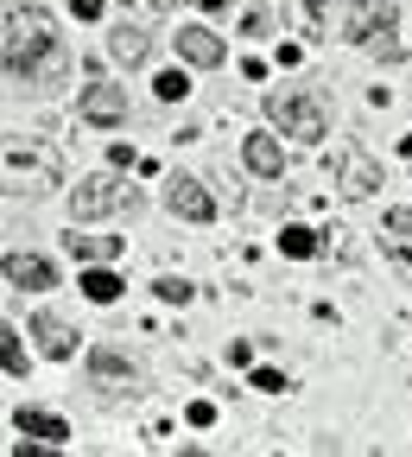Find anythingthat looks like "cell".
I'll return each mask as SVG.
<instances>
[{
  "label": "cell",
  "mask_w": 412,
  "mask_h": 457,
  "mask_svg": "<svg viewBox=\"0 0 412 457\" xmlns=\"http://www.w3.org/2000/svg\"><path fill=\"white\" fill-rule=\"evenodd\" d=\"M64 77H70V45L51 26V13L45 7H13L7 13V83L45 96Z\"/></svg>",
  "instance_id": "obj_1"
},
{
  "label": "cell",
  "mask_w": 412,
  "mask_h": 457,
  "mask_svg": "<svg viewBox=\"0 0 412 457\" xmlns=\"http://www.w3.org/2000/svg\"><path fill=\"white\" fill-rule=\"evenodd\" d=\"M267 114H273V128H279V134H292L299 146H317V140L330 134L324 102H317L311 89H273V96H267Z\"/></svg>",
  "instance_id": "obj_2"
},
{
  "label": "cell",
  "mask_w": 412,
  "mask_h": 457,
  "mask_svg": "<svg viewBox=\"0 0 412 457\" xmlns=\"http://www.w3.org/2000/svg\"><path fill=\"white\" fill-rule=\"evenodd\" d=\"M342 26H349V38H356V45H368L375 57H387V64H400V38H393L400 13H393V7H381V0H356Z\"/></svg>",
  "instance_id": "obj_3"
},
{
  "label": "cell",
  "mask_w": 412,
  "mask_h": 457,
  "mask_svg": "<svg viewBox=\"0 0 412 457\" xmlns=\"http://www.w3.org/2000/svg\"><path fill=\"white\" fill-rule=\"evenodd\" d=\"M121 204H134V191L121 179H108V171H95V179H83L70 191V222H102V216H114Z\"/></svg>",
  "instance_id": "obj_4"
},
{
  "label": "cell",
  "mask_w": 412,
  "mask_h": 457,
  "mask_svg": "<svg viewBox=\"0 0 412 457\" xmlns=\"http://www.w3.org/2000/svg\"><path fill=\"white\" fill-rule=\"evenodd\" d=\"M51 185H57V159H51V153L7 146V191H26V197H38V191H51Z\"/></svg>",
  "instance_id": "obj_5"
},
{
  "label": "cell",
  "mask_w": 412,
  "mask_h": 457,
  "mask_svg": "<svg viewBox=\"0 0 412 457\" xmlns=\"http://www.w3.org/2000/svg\"><path fill=\"white\" fill-rule=\"evenodd\" d=\"M77 114H83L89 128H121L128 121V89L121 83H89L77 96Z\"/></svg>",
  "instance_id": "obj_6"
},
{
  "label": "cell",
  "mask_w": 412,
  "mask_h": 457,
  "mask_svg": "<svg viewBox=\"0 0 412 457\" xmlns=\"http://www.w3.org/2000/svg\"><path fill=\"white\" fill-rule=\"evenodd\" d=\"M165 210L185 216V222H210V216H216V197H210L197 179H185V171H178V179H165Z\"/></svg>",
  "instance_id": "obj_7"
},
{
  "label": "cell",
  "mask_w": 412,
  "mask_h": 457,
  "mask_svg": "<svg viewBox=\"0 0 412 457\" xmlns=\"http://www.w3.org/2000/svg\"><path fill=\"white\" fill-rule=\"evenodd\" d=\"M89 375H95V387H102V394H134V387H140V369H134L121 350H108V343L89 356Z\"/></svg>",
  "instance_id": "obj_8"
},
{
  "label": "cell",
  "mask_w": 412,
  "mask_h": 457,
  "mask_svg": "<svg viewBox=\"0 0 412 457\" xmlns=\"http://www.w3.org/2000/svg\"><path fill=\"white\" fill-rule=\"evenodd\" d=\"M336 179H342L349 197H368V191L381 185V165H375L362 146H342V153H336Z\"/></svg>",
  "instance_id": "obj_9"
},
{
  "label": "cell",
  "mask_w": 412,
  "mask_h": 457,
  "mask_svg": "<svg viewBox=\"0 0 412 457\" xmlns=\"http://www.w3.org/2000/svg\"><path fill=\"white\" fill-rule=\"evenodd\" d=\"M178 57H185V64H197V71H216L222 57H228V45H222L210 26H178Z\"/></svg>",
  "instance_id": "obj_10"
},
{
  "label": "cell",
  "mask_w": 412,
  "mask_h": 457,
  "mask_svg": "<svg viewBox=\"0 0 412 457\" xmlns=\"http://www.w3.org/2000/svg\"><path fill=\"white\" fill-rule=\"evenodd\" d=\"M32 337H38V350H45L51 362H70V356H77V330H70L64 318H51V312L32 318Z\"/></svg>",
  "instance_id": "obj_11"
},
{
  "label": "cell",
  "mask_w": 412,
  "mask_h": 457,
  "mask_svg": "<svg viewBox=\"0 0 412 457\" xmlns=\"http://www.w3.org/2000/svg\"><path fill=\"white\" fill-rule=\"evenodd\" d=\"M108 51H114V64H146V57H152V32L146 26H114L108 32Z\"/></svg>",
  "instance_id": "obj_12"
},
{
  "label": "cell",
  "mask_w": 412,
  "mask_h": 457,
  "mask_svg": "<svg viewBox=\"0 0 412 457\" xmlns=\"http://www.w3.org/2000/svg\"><path fill=\"white\" fill-rule=\"evenodd\" d=\"M242 159H248V171H254V179H279V171H285V146H279L273 134H248Z\"/></svg>",
  "instance_id": "obj_13"
},
{
  "label": "cell",
  "mask_w": 412,
  "mask_h": 457,
  "mask_svg": "<svg viewBox=\"0 0 412 457\" xmlns=\"http://www.w3.org/2000/svg\"><path fill=\"white\" fill-rule=\"evenodd\" d=\"M7 286H26V293H51L57 273H51V261H38V254H7Z\"/></svg>",
  "instance_id": "obj_14"
},
{
  "label": "cell",
  "mask_w": 412,
  "mask_h": 457,
  "mask_svg": "<svg viewBox=\"0 0 412 457\" xmlns=\"http://www.w3.org/2000/svg\"><path fill=\"white\" fill-rule=\"evenodd\" d=\"M13 426H20V438H38V445H64V438H70L64 420H57V413H38V407H20Z\"/></svg>",
  "instance_id": "obj_15"
},
{
  "label": "cell",
  "mask_w": 412,
  "mask_h": 457,
  "mask_svg": "<svg viewBox=\"0 0 412 457\" xmlns=\"http://www.w3.org/2000/svg\"><path fill=\"white\" fill-rule=\"evenodd\" d=\"M77 286H83V299H89V305H114V299H121V279H114L102 261H89V273H83Z\"/></svg>",
  "instance_id": "obj_16"
},
{
  "label": "cell",
  "mask_w": 412,
  "mask_h": 457,
  "mask_svg": "<svg viewBox=\"0 0 412 457\" xmlns=\"http://www.w3.org/2000/svg\"><path fill=\"white\" fill-rule=\"evenodd\" d=\"M70 254L77 261H114V254H121V236H77V228H70Z\"/></svg>",
  "instance_id": "obj_17"
},
{
  "label": "cell",
  "mask_w": 412,
  "mask_h": 457,
  "mask_svg": "<svg viewBox=\"0 0 412 457\" xmlns=\"http://www.w3.org/2000/svg\"><path fill=\"white\" fill-rule=\"evenodd\" d=\"M279 248H285L292 261H311V254H317V236H311L305 222H292V228H279Z\"/></svg>",
  "instance_id": "obj_18"
},
{
  "label": "cell",
  "mask_w": 412,
  "mask_h": 457,
  "mask_svg": "<svg viewBox=\"0 0 412 457\" xmlns=\"http://www.w3.org/2000/svg\"><path fill=\"white\" fill-rule=\"evenodd\" d=\"M0 362H7V375H13V381L26 375V343H20V330H13V324H0Z\"/></svg>",
  "instance_id": "obj_19"
},
{
  "label": "cell",
  "mask_w": 412,
  "mask_h": 457,
  "mask_svg": "<svg viewBox=\"0 0 412 457\" xmlns=\"http://www.w3.org/2000/svg\"><path fill=\"white\" fill-rule=\"evenodd\" d=\"M185 89H191L185 71H165V77H159V96H165V102H185Z\"/></svg>",
  "instance_id": "obj_20"
},
{
  "label": "cell",
  "mask_w": 412,
  "mask_h": 457,
  "mask_svg": "<svg viewBox=\"0 0 412 457\" xmlns=\"http://www.w3.org/2000/svg\"><path fill=\"white\" fill-rule=\"evenodd\" d=\"M152 293H159V299H171V305H185V299H191V286H185V279H159Z\"/></svg>",
  "instance_id": "obj_21"
},
{
  "label": "cell",
  "mask_w": 412,
  "mask_h": 457,
  "mask_svg": "<svg viewBox=\"0 0 412 457\" xmlns=\"http://www.w3.org/2000/svg\"><path fill=\"white\" fill-rule=\"evenodd\" d=\"M254 387H260V394H279V387H285V375H273V369H254Z\"/></svg>",
  "instance_id": "obj_22"
},
{
  "label": "cell",
  "mask_w": 412,
  "mask_h": 457,
  "mask_svg": "<svg viewBox=\"0 0 412 457\" xmlns=\"http://www.w3.org/2000/svg\"><path fill=\"white\" fill-rule=\"evenodd\" d=\"M387 228L393 236H412V210H387Z\"/></svg>",
  "instance_id": "obj_23"
},
{
  "label": "cell",
  "mask_w": 412,
  "mask_h": 457,
  "mask_svg": "<svg viewBox=\"0 0 412 457\" xmlns=\"http://www.w3.org/2000/svg\"><path fill=\"white\" fill-rule=\"evenodd\" d=\"M102 13V0H77V20H95Z\"/></svg>",
  "instance_id": "obj_24"
}]
</instances>
